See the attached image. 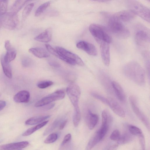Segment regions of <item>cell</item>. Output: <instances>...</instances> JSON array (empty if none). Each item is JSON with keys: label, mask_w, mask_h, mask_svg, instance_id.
I'll list each match as a JSON object with an SVG mask.
<instances>
[{"label": "cell", "mask_w": 150, "mask_h": 150, "mask_svg": "<svg viewBox=\"0 0 150 150\" xmlns=\"http://www.w3.org/2000/svg\"><path fill=\"white\" fill-rule=\"evenodd\" d=\"M111 86L118 99L121 102H124L126 99L125 95L123 89L118 83L113 81Z\"/></svg>", "instance_id": "18"}, {"label": "cell", "mask_w": 150, "mask_h": 150, "mask_svg": "<svg viewBox=\"0 0 150 150\" xmlns=\"http://www.w3.org/2000/svg\"></svg>", "instance_id": "48"}, {"label": "cell", "mask_w": 150, "mask_h": 150, "mask_svg": "<svg viewBox=\"0 0 150 150\" xmlns=\"http://www.w3.org/2000/svg\"><path fill=\"white\" fill-rule=\"evenodd\" d=\"M30 96V93L28 91H21L15 95L13 100L15 102L18 103H27L29 100Z\"/></svg>", "instance_id": "16"}, {"label": "cell", "mask_w": 150, "mask_h": 150, "mask_svg": "<svg viewBox=\"0 0 150 150\" xmlns=\"http://www.w3.org/2000/svg\"><path fill=\"white\" fill-rule=\"evenodd\" d=\"M55 49L59 53L58 58L68 64L73 65L76 64L82 66L84 65L82 60L77 55L60 47H56Z\"/></svg>", "instance_id": "5"}, {"label": "cell", "mask_w": 150, "mask_h": 150, "mask_svg": "<svg viewBox=\"0 0 150 150\" xmlns=\"http://www.w3.org/2000/svg\"><path fill=\"white\" fill-rule=\"evenodd\" d=\"M65 94L64 90H57L38 101L35 104V106L36 107H42L49 104L53 101L63 99L64 98Z\"/></svg>", "instance_id": "8"}, {"label": "cell", "mask_w": 150, "mask_h": 150, "mask_svg": "<svg viewBox=\"0 0 150 150\" xmlns=\"http://www.w3.org/2000/svg\"><path fill=\"white\" fill-rule=\"evenodd\" d=\"M53 83L52 81L49 80H45L39 82L37 84L38 87L40 88H45L48 87Z\"/></svg>", "instance_id": "34"}, {"label": "cell", "mask_w": 150, "mask_h": 150, "mask_svg": "<svg viewBox=\"0 0 150 150\" xmlns=\"http://www.w3.org/2000/svg\"><path fill=\"white\" fill-rule=\"evenodd\" d=\"M129 101L134 114L149 131L150 123L149 120L138 106L136 98L133 96H131L129 98Z\"/></svg>", "instance_id": "10"}, {"label": "cell", "mask_w": 150, "mask_h": 150, "mask_svg": "<svg viewBox=\"0 0 150 150\" xmlns=\"http://www.w3.org/2000/svg\"><path fill=\"white\" fill-rule=\"evenodd\" d=\"M32 59L28 57H25L22 60V64L25 67H28L30 66L32 64Z\"/></svg>", "instance_id": "37"}, {"label": "cell", "mask_w": 150, "mask_h": 150, "mask_svg": "<svg viewBox=\"0 0 150 150\" xmlns=\"http://www.w3.org/2000/svg\"><path fill=\"white\" fill-rule=\"evenodd\" d=\"M76 46L78 48L84 51L90 55L96 56L97 55L96 48L91 43L85 41H81L77 43Z\"/></svg>", "instance_id": "11"}, {"label": "cell", "mask_w": 150, "mask_h": 150, "mask_svg": "<svg viewBox=\"0 0 150 150\" xmlns=\"http://www.w3.org/2000/svg\"><path fill=\"white\" fill-rule=\"evenodd\" d=\"M101 13L107 19L108 28L109 31L120 38H126L129 36V30L122 22L114 17L113 14L108 12Z\"/></svg>", "instance_id": "2"}, {"label": "cell", "mask_w": 150, "mask_h": 150, "mask_svg": "<svg viewBox=\"0 0 150 150\" xmlns=\"http://www.w3.org/2000/svg\"><path fill=\"white\" fill-rule=\"evenodd\" d=\"M64 118L63 117H60L56 119L46 129L43 133V135H46L52 132L59 125Z\"/></svg>", "instance_id": "24"}, {"label": "cell", "mask_w": 150, "mask_h": 150, "mask_svg": "<svg viewBox=\"0 0 150 150\" xmlns=\"http://www.w3.org/2000/svg\"><path fill=\"white\" fill-rule=\"evenodd\" d=\"M6 105V103L5 101L0 100V111L5 107Z\"/></svg>", "instance_id": "44"}, {"label": "cell", "mask_w": 150, "mask_h": 150, "mask_svg": "<svg viewBox=\"0 0 150 150\" xmlns=\"http://www.w3.org/2000/svg\"><path fill=\"white\" fill-rule=\"evenodd\" d=\"M112 121V117L106 110H103L102 113V125L101 126L110 127Z\"/></svg>", "instance_id": "25"}, {"label": "cell", "mask_w": 150, "mask_h": 150, "mask_svg": "<svg viewBox=\"0 0 150 150\" xmlns=\"http://www.w3.org/2000/svg\"><path fill=\"white\" fill-rule=\"evenodd\" d=\"M129 11L145 21L150 22V9L140 2L135 0H128L126 2Z\"/></svg>", "instance_id": "3"}, {"label": "cell", "mask_w": 150, "mask_h": 150, "mask_svg": "<svg viewBox=\"0 0 150 150\" xmlns=\"http://www.w3.org/2000/svg\"><path fill=\"white\" fill-rule=\"evenodd\" d=\"M71 135L70 134H68L64 137L61 144L62 146H63L68 143L71 140Z\"/></svg>", "instance_id": "40"}, {"label": "cell", "mask_w": 150, "mask_h": 150, "mask_svg": "<svg viewBox=\"0 0 150 150\" xmlns=\"http://www.w3.org/2000/svg\"><path fill=\"white\" fill-rule=\"evenodd\" d=\"M133 139L131 134L127 132H125L120 135L117 141L118 144H123L129 142Z\"/></svg>", "instance_id": "28"}, {"label": "cell", "mask_w": 150, "mask_h": 150, "mask_svg": "<svg viewBox=\"0 0 150 150\" xmlns=\"http://www.w3.org/2000/svg\"><path fill=\"white\" fill-rule=\"evenodd\" d=\"M8 1L0 0V16L6 13L8 6Z\"/></svg>", "instance_id": "33"}, {"label": "cell", "mask_w": 150, "mask_h": 150, "mask_svg": "<svg viewBox=\"0 0 150 150\" xmlns=\"http://www.w3.org/2000/svg\"><path fill=\"white\" fill-rule=\"evenodd\" d=\"M118 146V144H114L110 146L107 150H117Z\"/></svg>", "instance_id": "45"}, {"label": "cell", "mask_w": 150, "mask_h": 150, "mask_svg": "<svg viewBox=\"0 0 150 150\" xmlns=\"http://www.w3.org/2000/svg\"><path fill=\"white\" fill-rule=\"evenodd\" d=\"M0 21L1 24L4 28L10 30L15 29L18 22L16 14L11 12L6 13L1 16Z\"/></svg>", "instance_id": "9"}, {"label": "cell", "mask_w": 150, "mask_h": 150, "mask_svg": "<svg viewBox=\"0 0 150 150\" xmlns=\"http://www.w3.org/2000/svg\"><path fill=\"white\" fill-rule=\"evenodd\" d=\"M134 37L137 44L141 46H145L150 42L149 30L143 25L138 24L135 28Z\"/></svg>", "instance_id": "7"}, {"label": "cell", "mask_w": 150, "mask_h": 150, "mask_svg": "<svg viewBox=\"0 0 150 150\" xmlns=\"http://www.w3.org/2000/svg\"><path fill=\"white\" fill-rule=\"evenodd\" d=\"M89 30L96 41L100 44L105 42L109 44L112 38L106 29L99 24L93 23L89 26Z\"/></svg>", "instance_id": "4"}, {"label": "cell", "mask_w": 150, "mask_h": 150, "mask_svg": "<svg viewBox=\"0 0 150 150\" xmlns=\"http://www.w3.org/2000/svg\"><path fill=\"white\" fill-rule=\"evenodd\" d=\"M28 1V0L16 1L11 7V12L17 14L24 5Z\"/></svg>", "instance_id": "26"}, {"label": "cell", "mask_w": 150, "mask_h": 150, "mask_svg": "<svg viewBox=\"0 0 150 150\" xmlns=\"http://www.w3.org/2000/svg\"><path fill=\"white\" fill-rule=\"evenodd\" d=\"M50 117V115H45L31 117L25 122V124L27 125H33L38 124L42 122Z\"/></svg>", "instance_id": "21"}, {"label": "cell", "mask_w": 150, "mask_h": 150, "mask_svg": "<svg viewBox=\"0 0 150 150\" xmlns=\"http://www.w3.org/2000/svg\"><path fill=\"white\" fill-rule=\"evenodd\" d=\"M128 129L130 133L133 135L138 136L143 134L142 130L140 128L134 125H128Z\"/></svg>", "instance_id": "31"}, {"label": "cell", "mask_w": 150, "mask_h": 150, "mask_svg": "<svg viewBox=\"0 0 150 150\" xmlns=\"http://www.w3.org/2000/svg\"><path fill=\"white\" fill-rule=\"evenodd\" d=\"M5 47L6 50L11 49L12 48L11 45L9 40H7L5 42Z\"/></svg>", "instance_id": "42"}, {"label": "cell", "mask_w": 150, "mask_h": 150, "mask_svg": "<svg viewBox=\"0 0 150 150\" xmlns=\"http://www.w3.org/2000/svg\"><path fill=\"white\" fill-rule=\"evenodd\" d=\"M120 134L119 131L118 129L114 130L112 133L110 137V139L113 141H118L120 136Z\"/></svg>", "instance_id": "38"}, {"label": "cell", "mask_w": 150, "mask_h": 150, "mask_svg": "<svg viewBox=\"0 0 150 150\" xmlns=\"http://www.w3.org/2000/svg\"><path fill=\"white\" fill-rule=\"evenodd\" d=\"M91 95L95 98L100 100L105 104L108 105V98H106L97 93L92 92Z\"/></svg>", "instance_id": "36"}, {"label": "cell", "mask_w": 150, "mask_h": 150, "mask_svg": "<svg viewBox=\"0 0 150 150\" xmlns=\"http://www.w3.org/2000/svg\"><path fill=\"white\" fill-rule=\"evenodd\" d=\"M97 131L90 139L86 148V150H91L101 140Z\"/></svg>", "instance_id": "23"}, {"label": "cell", "mask_w": 150, "mask_h": 150, "mask_svg": "<svg viewBox=\"0 0 150 150\" xmlns=\"http://www.w3.org/2000/svg\"><path fill=\"white\" fill-rule=\"evenodd\" d=\"M16 52L13 48L7 50L5 55H4V59L6 62L9 63L15 58Z\"/></svg>", "instance_id": "29"}, {"label": "cell", "mask_w": 150, "mask_h": 150, "mask_svg": "<svg viewBox=\"0 0 150 150\" xmlns=\"http://www.w3.org/2000/svg\"><path fill=\"white\" fill-rule=\"evenodd\" d=\"M50 1H47L41 5L36 10L35 15L36 16H40L50 6Z\"/></svg>", "instance_id": "30"}, {"label": "cell", "mask_w": 150, "mask_h": 150, "mask_svg": "<svg viewBox=\"0 0 150 150\" xmlns=\"http://www.w3.org/2000/svg\"><path fill=\"white\" fill-rule=\"evenodd\" d=\"M67 122V120L66 119L63 120L60 123L59 125V129L60 130H62L64 129L66 125Z\"/></svg>", "instance_id": "43"}, {"label": "cell", "mask_w": 150, "mask_h": 150, "mask_svg": "<svg viewBox=\"0 0 150 150\" xmlns=\"http://www.w3.org/2000/svg\"><path fill=\"white\" fill-rule=\"evenodd\" d=\"M52 30L51 28L47 29L45 31L35 37V40L42 42H47L52 39Z\"/></svg>", "instance_id": "19"}, {"label": "cell", "mask_w": 150, "mask_h": 150, "mask_svg": "<svg viewBox=\"0 0 150 150\" xmlns=\"http://www.w3.org/2000/svg\"><path fill=\"white\" fill-rule=\"evenodd\" d=\"M98 120V115L93 113L90 110L88 111L86 121L88 126L90 129H93L97 125Z\"/></svg>", "instance_id": "17"}, {"label": "cell", "mask_w": 150, "mask_h": 150, "mask_svg": "<svg viewBox=\"0 0 150 150\" xmlns=\"http://www.w3.org/2000/svg\"><path fill=\"white\" fill-rule=\"evenodd\" d=\"M108 103L109 106L112 111L119 117L124 118L125 116V112L119 104L114 99L108 98Z\"/></svg>", "instance_id": "14"}, {"label": "cell", "mask_w": 150, "mask_h": 150, "mask_svg": "<svg viewBox=\"0 0 150 150\" xmlns=\"http://www.w3.org/2000/svg\"><path fill=\"white\" fill-rule=\"evenodd\" d=\"M54 105V103H52L49 105L48 107H47V109H50L52 108Z\"/></svg>", "instance_id": "46"}, {"label": "cell", "mask_w": 150, "mask_h": 150, "mask_svg": "<svg viewBox=\"0 0 150 150\" xmlns=\"http://www.w3.org/2000/svg\"><path fill=\"white\" fill-rule=\"evenodd\" d=\"M28 51L33 54L39 58H47L50 55L47 51L41 47L32 48L29 49Z\"/></svg>", "instance_id": "20"}, {"label": "cell", "mask_w": 150, "mask_h": 150, "mask_svg": "<svg viewBox=\"0 0 150 150\" xmlns=\"http://www.w3.org/2000/svg\"><path fill=\"white\" fill-rule=\"evenodd\" d=\"M123 72L129 79L140 86L145 83V73L143 68L137 62L132 61L124 66Z\"/></svg>", "instance_id": "1"}, {"label": "cell", "mask_w": 150, "mask_h": 150, "mask_svg": "<svg viewBox=\"0 0 150 150\" xmlns=\"http://www.w3.org/2000/svg\"><path fill=\"white\" fill-rule=\"evenodd\" d=\"M114 17L122 22L131 21L135 17V15L130 11H122L113 14Z\"/></svg>", "instance_id": "12"}, {"label": "cell", "mask_w": 150, "mask_h": 150, "mask_svg": "<svg viewBox=\"0 0 150 150\" xmlns=\"http://www.w3.org/2000/svg\"></svg>", "instance_id": "47"}, {"label": "cell", "mask_w": 150, "mask_h": 150, "mask_svg": "<svg viewBox=\"0 0 150 150\" xmlns=\"http://www.w3.org/2000/svg\"><path fill=\"white\" fill-rule=\"evenodd\" d=\"M66 91L69 99L74 107V114H81L79 101L81 91L80 87L76 84L71 83L67 88Z\"/></svg>", "instance_id": "6"}, {"label": "cell", "mask_w": 150, "mask_h": 150, "mask_svg": "<svg viewBox=\"0 0 150 150\" xmlns=\"http://www.w3.org/2000/svg\"><path fill=\"white\" fill-rule=\"evenodd\" d=\"M138 137L142 150H145V139L143 134H142Z\"/></svg>", "instance_id": "39"}, {"label": "cell", "mask_w": 150, "mask_h": 150, "mask_svg": "<svg viewBox=\"0 0 150 150\" xmlns=\"http://www.w3.org/2000/svg\"><path fill=\"white\" fill-rule=\"evenodd\" d=\"M48 122V120L44 121L34 127L29 128L22 135L23 136H26L30 135L36 131L45 126Z\"/></svg>", "instance_id": "27"}, {"label": "cell", "mask_w": 150, "mask_h": 150, "mask_svg": "<svg viewBox=\"0 0 150 150\" xmlns=\"http://www.w3.org/2000/svg\"><path fill=\"white\" fill-rule=\"evenodd\" d=\"M100 50L102 59L104 64L106 66H108L110 60L109 44L105 42L101 43Z\"/></svg>", "instance_id": "13"}, {"label": "cell", "mask_w": 150, "mask_h": 150, "mask_svg": "<svg viewBox=\"0 0 150 150\" xmlns=\"http://www.w3.org/2000/svg\"><path fill=\"white\" fill-rule=\"evenodd\" d=\"M58 138V135L56 133L50 134L45 140L44 143L46 144H50L55 142Z\"/></svg>", "instance_id": "35"}, {"label": "cell", "mask_w": 150, "mask_h": 150, "mask_svg": "<svg viewBox=\"0 0 150 150\" xmlns=\"http://www.w3.org/2000/svg\"><path fill=\"white\" fill-rule=\"evenodd\" d=\"M28 141H25L0 145V150H12L26 147L29 144Z\"/></svg>", "instance_id": "15"}, {"label": "cell", "mask_w": 150, "mask_h": 150, "mask_svg": "<svg viewBox=\"0 0 150 150\" xmlns=\"http://www.w3.org/2000/svg\"><path fill=\"white\" fill-rule=\"evenodd\" d=\"M49 64L51 66L54 67H59L60 64L56 61L53 59H50L48 61Z\"/></svg>", "instance_id": "41"}, {"label": "cell", "mask_w": 150, "mask_h": 150, "mask_svg": "<svg viewBox=\"0 0 150 150\" xmlns=\"http://www.w3.org/2000/svg\"><path fill=\"white\" fill-rule=\"evenodd\" d=\"M34 6V4L30 3L27 5L24 9L22 13L23 19H25L29 16Z\"/></svg>", "instance_id": "32"}, {"label": "cell", "mask_w": 150, "mask_h": 150, "mask_svg": "<svg viewBox=\"0 0 150 150\" xmlns=\"http://www.w3.org/2000/svg\"><path fill=\"white\" fill-rule=\"evenodd\" d=\"M4 55L1 57V62L3 72L5 75L9 79L12 77V73L11 66L9 63L6 62L4 59Z\"/></svg>", "instance_id": "22"}]
</instances>
